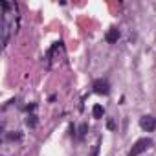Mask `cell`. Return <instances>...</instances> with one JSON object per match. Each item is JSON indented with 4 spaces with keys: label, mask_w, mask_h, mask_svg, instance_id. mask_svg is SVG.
Instances as JSON below:
<instances>
[{
    "label": "cell",
    "mask_w": 156,
    "mask_h": 156,
    "mask_svg": "<svg viewBox=\"0 0 156 156\" xmlns=\"http://www.w3.org/2000/svg\"><path fill=\"white\" fill-rule=\"evenodd\" d=\"M151 145H152V141H151L149 138H141V140H138V141L132 145V149H130L129 156H138V154H141L143 151H147Z\"/></svg>",
    "instance_id": "obj_1"
},
{
    "label": "cell",
    "mask_w": 156,
    "mask_h": 156,
    "mask_svg": "<svg viewBox=\"0 0 156 156\" xmlns=\"http://www.w3.org/2000/svg\"><path fill=\"white\" fill-rule=\"evenodd\" d=\"M140 127H141L143 130H147V132H152V130L156 129V118H152V116H143V118L140 119Z\"/></svg>",
    "instance_id": "obj_2"
},
{
    "label": "cell",
    "mask_w": 156,
    "mask_h": 156,
    "mask_svg": "<svg viewBox=\"0 0 156 156\" xmlns=\"http://www.w3.org/2000/svg\"><path fill=\"white\" fill-rule=\"evenodd\" d=\"M94 90H96V94H108L110 92V85H108V81L107 79H98V81H94Z\"/></svg>",
    "instance_id": "obj_3"
},
{
    "label": "cell",
    "mask_w": 156,
    "mask_h": 156,
    "mask_svg": "<svg viewBox=\"0 0 156 156\" xmlns=\"http://www.w3.org/2000/svg\"><path fill=\"white\" fill-rule=\"evenodd\" d=\"M9 22H8V17H4V22H2V44L6 46L9 42Z\"/></svg>",
    "instance_id": "obj_4"
},
{
    "label": "cell",
    "mask_w": 156,
    "mask_h": 156,
    "mask_svg": "<svg viewBox=\"0 0 156 156\" xmlns=\"http://www.w3.org/2000/svg\"><path fill=\"white\" fill-rule=\"evenodd\" d=\"M107 42L108 44H114V42H118V39H119V30L118 28H110L108 31H107Z\"/></svg>",
    "instance_id": "obj_5"
},
{
    "label": "cell",
    "mask_w": 156,
    "mask_h": 156,
    "mask_svg": "<svg viewBox=\"0 0 156 156\" xmlns=\"http://www.w3.org/2000/svg\"><path fill=\"white\" fill-rule=\"evenodd\" d=\"M92 112H94V118H103V107L101 105H96Z\"/></svg>",
    "instance_id": "obj_6"
},
{
    "label": "cell",
    "mask_w": 156,
    "mask_h": 156,
    "mask_svg": "<svg viewBox=\"0 0 156 156\" xmlns=\"http://www.w3.org/2000/svg\"><path fill=\"white\" fill-rule=\"evenodd\" d=\"M98 152H99V141L94 145V149H92V154H90V156H98Z\"/></svg>",
    "instance_id": "obj_7"
},
{
    "label": "cell",
    "mask_w": 156,
    "mask_h": 156,
    "mask_svg": "<svg viewBox=\"0 0 156 156\" xmlns=\"http://www.w3.org/2000/svg\"><path fill=\"white\" fill-rule=\"evenodd\" d=\"M87 129H88V127H87V125L83 123V125H81V129H79V130H81V132H79V138H83V136H85V132H87Z\"/></svg>",
    "instance_id": "obj_8"
},
{
    "label": "cell",
    "mask_w": 156,
    "mask_h": 156,
    "mask_svg": "<svg viewBox=\"0 0 156 156\" xmlns=\"http://www.w3.org/2000/svg\"><path fill=\"white\" fill-rule=\"evenodd\" d=\"M6 138H8V140H19V138H20V134H8Z\"/></svg>",
    "instance_id": "obj_9"
},
{
    "label": "cell",
    "mask_w": 156,
    "mask_h": 156,
    "mask_svg": "<svg viewBox=\"0 0 156 156\" xmlns=\"http://www.w3.org/2000/svg\"><path fill=\"white\" fill-rule=\"evenodd\" d=\"M33 118H35V116H30V118H28V125H31V127L35 125V119H33Z\"/></svg>",
    "instance_id": "obj_10"
}]
</instances>
